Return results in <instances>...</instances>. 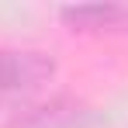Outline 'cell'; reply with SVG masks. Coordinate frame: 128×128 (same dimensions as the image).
<instances>
[{
    "label": "cell",
    "mask_w": 128,
    "mask_h": 128,
    "mask_svg": "<svg viewBox=\"0 0 128 128\" xmlns=\"http://www.w3.org/2000/svg\"><path fill=\"white\" fill-rule=\"evenodd\" d=\"M73 111L76 107L73 104H48V107H38V111H31V118L24 121V125H18V128H62L69 118H73Z\"/></svg>",
    "instance_id": "cell-3"
},
{
    "label": "cell",
    "mask_w": 128,
    "mask_h": 128,
    "mask_svg": "<svg viewBox=\"0 0 128 128\" xmlns=\"http://www.w3.org/2000/svg\"><path fill=\"white\" fill-rule=\"evenodd\" d=\"M56 73V62L42 52H21V48H0V104L10 97L31 94Z\"/></svg>",
    "instance_id": "cell-1"
},
{
    "label": "cell",
    "mask_w": 128,
    "mask_h": 128,
    "mask_svg": "<svg viewBox=\"0 0 128 128\" xmlns=\"http://www.w3.org/2000/svg\"><path fill=\"white\" fill-rule=\"evenodd\" d=\"M62 21L73 31H121V28H128V7H121V4L62 7Z\"/></svg>",
    "instance_id": "cell-2"
}]
</instances>
